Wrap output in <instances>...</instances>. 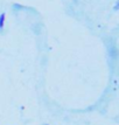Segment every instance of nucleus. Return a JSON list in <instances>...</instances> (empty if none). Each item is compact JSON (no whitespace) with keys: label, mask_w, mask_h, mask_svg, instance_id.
Instances as JSON below:
<instances>
[{"label":"nucleus","mask_w":119,"mask_h":125,"mask_svg":"<svg viewBox=\"0 0 119 125\" xmlns=\"http://www.w3.org/2000/svg\"><path fill=\"white\" fill-rule=\"evenodd\" d=\"M44 125H49V124H44Z\"/></svg>","instance_id":"3"},{"label":"nucleus","mask_w":119,"mask_h":125,"mask_svg":"<svg viewBox=\"0 0 119 125\" xmlns=\"http://www.w3.org/2000/svg\"><path fill=\"white\" fill-rule=\"evenodd\" d=\"M118 8H119V4L116 2V5H114V11H118Z\"/></svg>","instance_id":"2"},{"label":"nucleus","mask_w":119,"mask_h":125,"mask_svg":"<svg viewBox=\"0 0 119 125\" xmlns=\"http://www.w3.org/2000/svg\"><path fill=\"white\" fill-rule=\"evenodd\" d=\"M5 19H6V14L5 13H1V14H0V31H2V28H4Z\"/></svg>","instance_id":"1"}]
</instances>
